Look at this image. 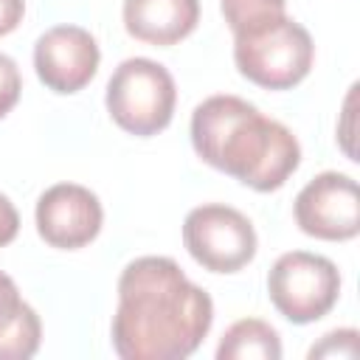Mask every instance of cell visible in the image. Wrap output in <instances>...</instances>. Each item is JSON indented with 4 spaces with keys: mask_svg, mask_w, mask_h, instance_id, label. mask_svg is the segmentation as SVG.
Returning <instances> with one entry per match:
<instances>
[{
    "mask_svg": "<svg viewBox=\"0 0 360 360\" xmlns=\"http://www.w3.org/2000/svg\"><path fill=\"white\" fill-rule=\"evenodd\" d=\"M124 28L132 39L169 48L200 22V0H124Z\"/></svg>",
    "mask_w": 360,
    "mask_h": 360,
    "instance_id": "10",
    "label": "cell"
},
{
    "mask_svg": "<svg viewBox=\"0 0 360 360\" xmlns=\"http://www.w3.org/2000/svg\"><path fill=\"white\" fill-rule=\"evenodd\" d=\"M183 245L208 273H239L256 256L259 239L253 222L233 205L205 202L186 214Z\"/></svg>",
    "mask_w": 360,
    "mask_h": 360,
    "instance_id": "6",
    "label": "cell"
},
{
    "mask_svg": "<svg viewBox=\"0 0 360 360\" xmlns=\"http://www.w3.org/2000/svg\"><path fill=\"white\" fill-rule=\"evenodd\" d=\"M104 104L115 127L135 138H152L172 124L177 87L160 62L129 56L112 70Z\"/></svg>",
    "mask_w": 360,
    "mask_h": 360,
    "instance_id": "4",
    "label": "cell"
},
{
    "mask_svg": "<svg viewBox=\"0 0 360 360\" xmlns=\"http://www.w3.org/2000/svg\"><path fill=\"white\" fill-rule=\"evenodd\" d=\"M233 62L236 70L256 87L290 90L309 76L315 45L298 20L278 14L233 34Z\"/></svg>",
    "mask_w": 360,
    "mask_h": 360,
    "instance_id": "3",
    "label": "cell"
},
{
    "mask_svg": "<svg viewBox=\"0 0 360 360\" xmlns=\"http://www.w3.org/2000/svg\"><path fill=\"white\" fill-rule=\"evenodd\" d=\"M191 146L202 163L262 194L281 188L301 163V143L281 121L228 93L194 107Z\"/></svg>",
    "mask_w": 360,
    "mask_h": 360,
    "instance_id": "2",
    "label": "cell"
},
{
    "mask_svg": "<svg viewBox=\"0 0 360 360\" xmlns=\"http://www.w3.org/2000/svg\"><path fill=\"white\" fill-rule=\"evenodd\" d=\"M22 93V76L8 53H0V118H6Z\"/></svg>",
    "mask_w": 360,
    "mask_h": 360,
    "instance_id": "15",
    "label": "cell"
},
{
    "mask_svg": "<svg viewBox=\"0 0 360 360\" xmlns=\"http://www.w3.org/2000/svg\"><path fill=\"white\" fill-rule=\"evenodd\" d=\"M295 225L323 242H349L360 233V194L354 177L343 172L315 174L292 202Z\"/></svg>",
    "mask_w": 360,
    "mask_h": 360,
    "instance_id": "7",
    "label": "cell"
},
{
    "mask_svg": "<svg viewBox=\"0 0 360 360\" xmlns=\"http://www.w3.org/2000/svg\"><path fill=\"white\" fill-rule=\"evenodd\" d=\"M357 354V329H332L309 349V357H354Z\"/></svg>",
    "mask_w": 360,
    "mask_h": 360,
    "instance_id": "14",
    "label": "cell"
},
{
    "mask_svg": "<svg viewBox=\"0 0 360 360\" xmlns=\"http://www.w3.org/2000/svg\"><path fill=\"white\" fill-rule=\"evenodd\" d=\"M34 222L45 245L59 250H79L98 236L104 225V208L87 186L56 183L39 194Z\"/></svg>",
    "mask_w": 360,
    "mask_h": 360,
    "instance_id": "8",
    "label": "cell"
},
{
    "mask_svg": "<svg viewBox=\"0 0 360 360\" xmlns=\"http://www.w3.org/2000/svg\"><path fill=\"white\" fill-rule=\"evenodd\" d=\"M98 42L82 25H53L34 42V70L39 82L59 96L87 87L98 70Z\"/></svg>",
    "mask_w": 360,
    "mask_h": 360,
    "instance_id": "9",
    "label": "cell"
},
{
    "mask_svg": "<svg viewBox=\"0 0 360 360\" xmlns=\"http://www.w3.org/2000/svg\"><path fill=\"white\" fill-rule=\"evenodd\" d=\"M20 233V214L14 208V202L0 191V248L11 245Z\"/></svg>",
    "mask_w": 360,
    "mask_h": 360,
    "instance_id": "16",
    "label": "cell"
},
{
    "mask_svg": "<svg viewBox=\"0 0 360 360\" xmlns=\"http://www.w3.org/2000/svg\"><path fill=\"white\" fill-rule=\"evenodd\" d=\"M281 338L276 326L262 318H242L231 323L217 346V360H278Z\"/></svg>",
    "mask_w": 360,
    "mask_h": 360,
    "instance_id": "12",
    "label": "cell"
},
{
    "mask_svg": "<svg viewBox=\"0 0 360 360\" xmlns=\"http://www.w3.org/2000/svg\"><path fill=\"white\" fill-rule=\"evenodd\" d=\"M219 8L231 34H239L264 20L287 14V0H219Z\"/></svg>",
    "mask_w": 360,
    "mask_h": 360,
    "instance_id": "13",
    "label": "cell"
},
{
    "mask_svg": "<svg viewBox=\"0 0 360 360\" xmlns=\"http://www.w3.org/2000/svg\"><path fill=\"white\" fill-rule=\"evenodd\" d=\"M267 295L290 323H315L329 315L340 298L338 264L321 253L287 250L267 273Z\"/></svg>",
    "mask_w": 360,
    "mask_h": 360,
    "instance_id": "5",
    "label": "cell"
},
{
    "mask_svg": "<svg viewBox=\"0 0 360 360\" xmlns=\"http://www.w3.org/2000/svg\"><path fill=\"white\" fill-rule=\"evenodd\" d=\"M25 14V0H0V37L11 34Z\"/></svg>",
    "mask_w": 360,
    "mask_h": 360,
    "instance_id": "17",
    "label": "cell"
},
{
    "mask_svg": "<svg viewBox=\"0 0 360 360\" xmlns=\"http://www.w3.org/2000/svg\"><path fill=\"white\" fill-rule=\"evenodd\" d=\"M42 323L22 301L14 278L0 270V360H28L39 352Z\"/></svg>",
    "mask_w": 360,
    "mask_h": 360,
    "instance_id": "11",
    "label": "cell"
},
{
    "mask_svg": "<svg viewBox=\"0 0 360 360\" xmlns=\"http://www.w3.org/2000/svg\"><path fill=\"white\" fill-rule=\"evenodd\" d=\"M214 323L211 295L174 259L141 256L118 276L112 349L121 360H183Z\"/></svg>",
    "mask_w": 360,
    "mask_h": 360,
    "instance_id": "1",
    "label": "cell"
}]
</instances>
